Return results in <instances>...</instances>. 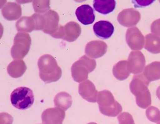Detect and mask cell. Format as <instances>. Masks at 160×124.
Segmentation results:
<instances>
[{
  "label": "cell",
  "mask_w": 160,
  "mask_h": 124,
  "mask_svg": "<svg viewBox=\"0 0 160 124\" xmlns=\"http://www.w3.org/2000/svg\"><path fill=\"white\" fill-rule=\"evenodd\" d=\"M39 76L46 84L58 81L61 78L62 71L54 57L46 54L42 56L38 62Z\"/></svg>",
  "instance_id": "1"
},
{
  "label": "cell",
  "mask_w": 160,
  "mask_h": 124,
  "mask_svg": "<svg viewBox=\"0 0 160 124\" xmlns=\"http://www.w3.org/2000/svg\"><path fill=\"white\" fill-rule=\"evenodd\" d=\"M149 84L142 74L134 76L130 83V91L136 97L137 105L142 109H146L151 105V95L148 89Z\"/></svg>",
  "instance_id": "2"
},
{
  "label": "cell",
  "mask_w": 160,
  "mask_h": 124,
  "mask_svg": "<svg viewBox=\"0 0 160 124\" xmlns=\"http://www.w3.org/2000/svg\"><path fill=\"white\" fill-rule=\"evenodd\" d=\"M97 103L101 113L107 116L115 117L122 111V107L115 100L114 96L109 91L99 92Z\"/></svg>",
  "instance_id": "3"
},
{
  "label": "cell",
  "mask_w": 160,
  "mask_h": 124,
  "mask_svg": "<svg viewBox=\"0 0 160 124\" xmlns=\"http://www.w3.org/2000/svg\"><path fill=\"white\" fill-rule=\"evenodd\" d=\"M96 66V62L95 60L90 59L86 56H82L72 64V76L75 82L81 83L86 80L89 73L95 70Z\"/></svg>",
  "instance_id": "4"
},
{
  "label": "cell",
  "mask_w": 160,
  "mask_h": 124,
  "mask_svg": "<svg viewBox=\"0 0 160 124\" xmlns=\"http://www.w3.org/2000/svg\"><path fill=\"white\" fill-rule=\"evenodd\" d=\"M12 105L19 110H26L34 104L33 92L30 88L21 87L15 89L10 95Z\"/></svg>",
  "instance_id": "5"
},
{
  "label": "cell",
  "mask_w": 160,
  "mask_h": 124,
  "mask_svg": "<svg viewBox=\"0 0 160 124\" xmlns=\"http://www.w3.org/2000/svg\"><path fill=\"white\" fill-rule=\"evenodd\" d=\"M31 45V38L26 33H18L15 36L14 45L11 50L14 59H22L27 55Z\"/></svg>",
  "instance_id": "6"
},
{
  "label": "cell",
  "mask_w": 160,
  "mask_h": 124,
  "mask_svg": "<svg viewBox=\"0 0 160 124\" xmlns=\"http://www.w3.org/2000/svg\"><path fill=\"white\" fill-rule=\"evenodd\" d=\"M81 34V27L75 22H70L65 26L60 25L54 38L62 39L69 42L76 40Z\"/></svg>",
  "instance_id": "7"
},
{
  "label": "cell",
  "mask_w": 160,
  "mask_h": 124,
  "mask_svg": "<svg viewBox=\"0 0 160 124\" xmlns=\"http://www.w3.org/2000/svg\"><path fill=\"white\" fill-rule=\"evenodd\" d=\"M126 40L132 50H141L145 45V37L136 27L128 29L126 34Z\"/></svg>",
  "instance_id": "8"
},
{
  "label": "cell",
  "mask_w": 160,
  "mask_h": 124,
  "mask_svg": "<svg viewBox=\"0 0 160 124\" xmlns=\"http://www.w3.org/2000/svg\"><path fill=\"white\" fill-rule=\"evenodd\" d=\"M146 60L144 55L140 51L132 52L127 61V67L130 73L138 74L145 69Z\"/></svg>",
  "instance_id": "9"
},
{
  "label": "cell",
  "mask_w": 160,
  "mask_h": 124,
  "mask_svg": "<svg viewBox=\"0 0 160 124\" xmlns=\"http://www.w3.org/2000/svg\"><path fill=\"white\" fill-rule=\"evenodd\" d=\"M141 19V14L134 9H127L121 12L118 16V21L121 25L131 27L136 25Z\"/></svg>",
  "instance_id": "10"
},
{
  "label": "cell",
  "mask_w": 160,
  "mask_h": 124,
  "mask_svg": "<svg viewBox=\"0 0 160 124\" xmlns=\"http://www.w3.org/2000/svg\"><path fill=\"white\" fill-rule=\"evenodd\" d=\"M65 118V111L57 107L46 109L42 114L43 124H62Z\"/></svg>",
  "instance_id": "11"
},
{
  "label": "cell",
  "mask_w": 160,
  "mask_h": 124,
  "mask_svg": "<svg viewBox=\"0 0 160 124\" xmlns=\"http://www.w3.org/2000/svg\"><path fill=\"white\" fill-rule=\"evenodd\" d=\"M45 18V27L42 31L54 37L59 30V16L55 11L50 10L43 15Z\"/></svg>",
  "instance_id": "12"
},
{
  "label": "cell",
  "mask_w": 160,
  "mask_h": 124,
  "mask_svg": "<svg viewBox=\"0 0 160 124\" xmlns=\"http://www.w3.org/2000/svg\"><path fill=\"white\" fill-rule=\"evenodd\" d=\"M106 43L101 41H92L87 43L85 53L90 58L97 59L104 56L107 51Z\"/></svg>",
  "instance_id": "13"
},
{
  "label": "cell",
  "mask_w": 160,
  "mask_h": 124,
  "mask_svg": "<svg viewBox=\"0 0 160 124\" xmlns=\"http://www.w3.org/2000/svg\"><path fill=\"white\" fill-rule=\"evenodd\" d=\"M79 93L83 99L91 103L97 102L98 91L91 81L86 80L79 84Z\"/></svg>",
  "instance_id": "14"
},
{
  "label": "cell",
  "mask_w": 160,
  "mask_h": 124,
  "mask_svg": "<svg viewBox=\"0 0 160 124\" xmlns=\"http://www.w3.org/2000/svg\"><path fill=\"white\" fill-rule=\"evenodd\" d=\"M75 14L79 21L84 25L92 24L95 20L94 10L89 5L85 4L78 7Z\"/></svg>",
  "instance_id": "15"
},
{
  "label": "cell",
  "mask_w": 160,
  "mask_h": 124,
  "mask_svg": "<svg viewBox=\"0 0 160 124\" xmlns=\"http://www.w3.org/2000/svg\"><path fill=\"white\" fill-rule=\"evenodd\" d=\"M114 27L110 22L102 20L97 22L93 26V30L98 38L102 39L110 38L114 33Z\"/></svg>",
  "instance_id": "16"
},
{
  "label": "cell",
  "mask_w": 160,
  "mask_h": 124,
  "mask_svg": "<svg viewBox=\"0 0 160 124\" xmlns=\"http://www.w3.org/2000/svg\"><path fill=\"white\" fill-rule=\"evenodd\" d=\"M2 12L4 18L8 20H16L21 16V7L19 4L8 2L2 8Z\"/></svg>",
  "instance_id": "17"
},
{
  "label": "cell",
  "mask_w": 160,
  "mask_h": 124,
  "mask_svg": "<svg viewBox=\"0 0 160 124\" xmlns=\"http://www.w3.org/2000/svg\"><path fill=\"white\" fill-rule=\"evenodd\" d=\"M142 75L149 82L160 80V62H154L148 65Z\"/></svg>",
  "instance_id": "18"
},
{
  "label": "cell",
  "mask_w": 160,
  "mask_h": 124,
  "mask_svg": "<svg viewBox=\"0 0 160 124\" xmlns=\"http://www.w3.org/2000/svg\"><path fill=\"white\" fill-rule=\"evenodd\" d=\"M18 31L21 33H31L36 29V24L32 16L30 17H22L18 21L16 24Z\"/></svg>",
  "instance_id": "19"
},
{
  "label": "cell",
  "mask_w": 160,
  "mask_h": 124,
  "mask_svg": "<svg viewBox=\"0 0 160 124\" xmlns=\"http://www.w3.org/2000/svg\"><path fill=\"white\" fill-rule=\"evenodd\" d=\"M27 67L22 60H14L7 67L8 73L14 78H18L23 75Z\"/></svg>",
  "instance_id": "20"
},
{
  "label": "cell",
  "mask_w": 160,
  "mask_h": 124,
  "mask_svg": "<svg viewBox=\"0 0 160 124\" xmlns=\"http://www.w3.org/2000/svg\"><path fill=\"white\" fill-rule=\"evenodd\" d=\"M145 49L152 54L160 53V36L149 34L145 36Z\"/></svg>",
  "instance_id": "21"
},
{
  "label": "cell",
  "mask_w": 160,
  "mask_h": 124,
  "mask_svg": "<svg viewBox=\"0 0 160 124\" xmlns=\"http://www.w3.org/2000/svg\"><path fill=\"white\" fill-rule=\"evenodd\" d=\"M54 101L55 107L62 109L64 111L67 110L72 105L71 96L65 92H61L57 94Z\"/></svg>",
  "instance_id": "22"
},
{
  "label": "cell",
  "mask_w": 160,
  "mask_h": 124,
  "mask_svg": "<svg viewBox=\"0 0 160 124\" xmlns=\"http://www.w3.org/2000/svg\"><path fill=\"white\" fill-rule=\"evenodd\" d=\"M116 5V2L113 0H95L93 1V7L95 10L103 15H107L112 12L115 10Z\"/></svg>",
  "instance_id": "23"
},
{
  "label": "cell",
  "mask_w": 160,
  "mask_h": 124,
  "mask_svg": "<svg viewBox=\"0 0 160 124\" xmlns=\"http://www.w3.org/2000/svg\"><path fill=\"white\" fill-rule=\"evenodd\" d=\"M112 73L114 77L119 81H124L130 76L127 67V61H120L113 67Z\"/></svg>",
  "instance_id": "24"
},
{
  "label": "cell",
  "mask_w": 160,
  "mask_h": 124,
  "mask_svg": "<svg viewBox=\"0 0 160 124\" xmlns=\"http://www.w3.org/2000/svg\"><path fill=\"white\" fill-rule=\"evenodd\" d=\"M146 115L149 120L154 123H158L160 121V111L156 107L151 106L148 108Z\"/></svg>",
  "instance_id": "25"
},
{
  "label": "cell",
  "mask_w": 160,
  "mask_h": 124,
  "mask_svg": "<svg viewBox=\"0 0 160 124\" xmlns=\"http://www.w3.org/2000/svg\"><path fill=\"white\" fill-rule=\"evenodd\" d=\"M32 3H33L34 10L36 13H40V14L45 13V14L47 13L48 12H49L50 9V6H49V3H50L49 1H34L32 2Z\"/></svg>",
  "instance_id": "26"
},
{
  "label": "cell",
  "mask_w": 160,
  "mask_h": 124,
  "mask_svg": "<svg viewBox=\"0 0 160 124\" xmlns=\"http://www.w3.org/2000/svg\"><path fill=\"white\" fill-rule=\"evenodd\" d=\"M119 124H135L132 116L127 112L121 113L118 117Z\"/></svg>",
  "instance_id": "27"
},
{
  "label": "cell",
  "mask_w": 160,
  "mask_h": 124,
  "mask_svg": "<svg viewBox=\"0 0 160 124\" xmlns=\"http://www.w3.org/2000/svg\"><path fill=\"white\" fill-rule=\"evenodd\" d=\"M13 118L11 116L6 113L0 114V124H12Z\"/></svg>",
  "instance_id": "28"
},
{
  "label": "cell",
  "mask_w": 160,
  "mask_h": 124,
  "mask_svg": "<svg viewBox=\"0 0 160 124\" xmlns=\"http://www.w3.org/2000/svg\"><path fill=\"white\" fill-rule=\"evenodd\" d=\"M151 31L152 34L160 36V19L155 20L152 23Z\"/></svg>",
  "instance_id": "29"
},
{
  "label": "cell",
  "mask_w": 160,
  "mask_h": 124,
  "mask_svg": "<svg viewBox=\"0 0 160 124\" xmlns=\"http://www.w3.org/2000/svg\"><path fill=\"white\" fill-rule=\"evenodd\" d=\"M154 1H132V3H135V4L138 5V7H144L146 6L150 5V4L153 3Z\"/></svg>",
  "instance_id": "30"
},
{
  "label": "cell",
  "mask_w": 160,
  "mask_h": 124,
  "mask_svg": "<svg viewBox=\"0 0 160 124\" xmlns=\"http://www.w3.org/2000/svg\"><path fill=\"white\" fill-rule=\"evenodd\" d=\"M156 95L157 98L160 100V86L157 88L156 91Z\"/></svg>",
  "instance_id": "31"
},
{
  "label": "cell",
  "mask_w": 160,
  "mask_h": 124,
  "mask_svg": "<svg viewBox=\"0 0 160 124\" xmlns=\"http://www.w3.org/2000/svg\"><path fill=\"white\" fill-rule=\"evenodd\" d=\"M88 124H97V123H94V122H91V123H88Z\"/></svg>",
  "instance_id": "32"
},
{
  "label": "cell",
  "mask_w": 160,
  "mask_h": 124,
  "mask_svg": "<svg viewBox=\"0 0 160 124\" xmlns=\"http://www.w3.org/2000/svg\"><path fill=\"white\" fill-rule=\"evenodd\" d=\"M157 124H160V121L157 123Z\"/></svg>",
  "instance_id": "33"
}]
</instances>
